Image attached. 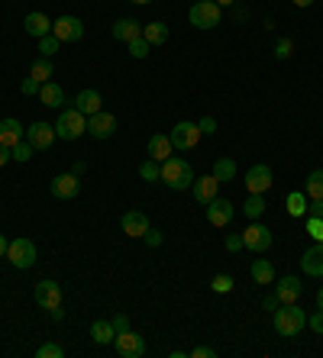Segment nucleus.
Returning a JSON list of instances; mask_svg holds the SVG:
<instances>
[{
  "label": "nucleus",
  "mask_w": 323,
  "mask_h": 358,
  "mask_svg": "<svg viewBox=\"0 0 323 358\" xmlns=\"http://www.w3.org/2000/svg\"><path fill=\"white\" fill-rule=\"evenodd\" d=\"M272 326H275V333L285 336V339L301 336V329L307 326V313L298 307V303H281V307L272 313Z\"/></svg>",
  "instance_id": "1"
},
{
  "label": "nucleus",
  "mask_w": 323,
  "mask_h": 358,
  "mask_svg": "<svg viewBox=\"0 0 323 358\" xmlns=\"http://www.w3.org/2000/svg\"><path fill=\"white\" fill-rule=\"evenodd\" d=\"M162 184L171 187V191H187L194 184V168L187 165V159L171 155V159L162 162Z\"/></svg>",
  "instance_id": "2"
},
{
  "label": "nucleus",
  "mask_w": 323,
  "mask_h": 358,
  "mask_svg": "<svg viewBox=\"0 0 323 358\" xmlns=\"http://www.w3.org/2000/svg\"><path fill=\"white\" fill-rule=\"evenodd\" d=\"M52 126H55V136H59V139L71 142V139H78V136L87 133V117L78 107H62L59 120H55Z\"/></svg>",
  "instance_id": "3"
},
{
  "label": "nucleus",
  "mask_w": 323,
  "mask_h": 358,
  "mask_svg": "<svg viewBox=\"0 0 323 358\" xmlns=\"http://www.w3.org/2000/svg\"><path fill=\"white\" fill-rule=\"evenodd\" d=\"M220 17H223V7H217L213 0H197L194 7L187 10V20L194 29H213L220 26Z\"/></svg>",
  "instance_id": "4"
},
{
  "label": "nucleus",
  "mask_w": 323,
  "mask_h": 358,
  "mask_svg": "<svg viewBox=\"0 0 323 358\" xmlns=\"http://www.w3.org/2000/svg\"><path fill=\"white\" fill-rule=\"evenodd\" d=\"M7 262L13 268H33L36 265V245H33V239H26V236H20V239H10V245H7Z\"/></svg>",
  "instance_id": "5"
},
{
  "label": "nucleus",
  "mask_w": 323,
  "mask_h": 358,
  "mask_svg": "<svg viewBox=\"0 0 323 358\" xmlns=\"http://www.w3.org/2000/svg\"><path fill=\"white\" fill-rule=\"evenodd\" d=\"M201 126L197 123H187V120H181V123H175L171 126V133H168V139H171V145L178 152H187V149H194L197 142H201Z\"/></svg>",
  "instance_id": "6"
},
{
  "label": "nucleus",
  "mask_w": 323,
  "mask_h": 358,
  "mask_svg": "<svg viewBox=\"0 0 323 358\" xmlns=\"http://www.w3.org/2000/svg\"><path fill=\"white\" fill-rule=\"evenodd\" d=\"M272 233H268V226H262L259 220H252V226H249L246 233H243V249L255 252V255H265V252L272 249Z\"/></svg>",
  "instance_id": "7"
},
{
  "label": "nucleus",
  "mask_w": 323,
  "mask_h": 358,
  "mask_svg": "<svg viewBox=\"0 0 323 358\" xmlns=\"http://www.w3.org/2000/svg\"><path fill=\"white\" fill-rule=\"evenodd\" d=\"M113 349H117V355H123V358H143L145 355V339L136 333V329H127V333H117Z\"/></svg>",
  "instance_id": "8"
},
{
  "label": "nucleus",
  "mask_w": 323,
  "mask_h": 358,
  "mask_svg": "<svg viewBox=\"0 0 323 358\" xmlns=\"http://www.w3.org/2000/svg\"><path fill=\"white\" fill-rule=\"evenodd\" d=\"M52 36L59 42H78V39H85V23L78 17H59L52 23Z\"/></svg>",
  "instance_id": "9"
},
{
  "label": "nucleus",
  "mask_w": 323,
  "mask_h": 358,
  "mask_svg": "<svg viewBox=\"0 0 323 358\" xmlns=\"http://www.w3.org/2000/svg\"><path fill=\"white\" fill-rule=\"evenodd\" d=\"M55 139H59V136H55V126H52V123H43V120L26 129V142H29L36 152L52 149V142H55Z\"/></svg>",
  "instance_id": "10"
},
{
  "label": "nucleus",
  "mask_w": 323,
  "mask_h": 358,
  "mask_svg": "<svg viewBox=\"0 0 323 358\" xmlns=\"http://www.w3.org/2000/svg\"><path fill=\"white\" fill-rule=\"evenodd\" d=\"M33 300L43 310L62 307V287H59V281H39V284H36V291H33Z\"/></svg>",
  "instance_id": "11"
},
{
  "label": "nucleus",
  "mask_w": 323,
  "mask_h": 358,
  "mask_svg": "<svg viewBox=\"0 0 323 358\" xmlns=\"http://www.w3.org/2000/svg\"><path fill=\"white\" fill-rule=\"evenodd\" d=\"M233 213H236V207H233L227 197H213L210 203H207V223L210 226H230Z\"/></svg>",
  "instance_id": "12"
},
{
  "label": "nucleus",
  "mask_w": 323,
  "mask_h": 358,
  "mask_svg": "<svg viewBox=\"0 0 323 358\" xmlns=\"http://www.w3.org/2000/svg\"><path fill=\"white\" fill-rule=\"evenodd\" d=\"M87 133L94 136V139H110L113 133H117V117L113 113H94V117H87Z\"/></svg>",
  "instance_id": "13"
},
{
  "label": "nucleus",
  "mask_w": 323,
  "mask_h": 358,
  "mask_svg": "<svg viewBox=\"0 0 323 358\" xmlns=\"http://www.w3.org/2000/svg\"><path fill=\"white\" fill-rule=\"evenodd\" d=\"M49 191L52 197H59V200H75L78 191H81V181H78V175H59V178H52L49 184Z\"/></svg>",
  "instance_id": "14"
},
{
  "label": "nucleus",
  "mask_w": 323,
  "mask_h": 358,
  "mask_svg": "<svg viewBox=\"0 0 323 358\" xmlns=\"http://www.w3.org/2000/svg\"><path fill=\"white\" fill-rule=\"evenodd\" d=\"M272 168L268 165H252L246 171V187H249V194H265L268 187H272Z\"/></svg>",
  "instance_id": "15"
},
{
  "label": "nucleus",
  "mask_w": 323,
  "mask_h": 358,
  "mask_svg": "<svg viewBox=\"0 0 323 358\" xmlns=\"http://www.w3.org/2000/svg\"><path fill=\"white\" fill-rule=\"evenodd\" d=\"M120 226H123V233L133 236V239H143L145 229H149V217H145L143 210H129V213H123V220H120Z\"/></svg>",
  "instance_id": "16"
},
{
  "label": "nucleus",
  "mask_w": 323,
  "mask_h": 358,
  "mask_svg": "<svg viewBox=\"0 0 323 358\" xmlns=\"http://www.w3.org/2000/svg\"><path fill=\"white\" fill-rule=\"evenodd\" d=\"M301 268L310 278H323V242H314L310 249L301 255Z\"/></svg>",
  "instance_id": "17"
},
{
  "label": "nucleus",
  "mask_w": 323,
  "mask_h": 358,
  "mask_svg": "<svg viewBox=\"0 0 323 358\" xmlns=\"http://www.w3.org/2000/svg\"><path fill=\"white\" fill-rule=\"evenodd\" d=\"M26 139V129L20 120L7 117V120H0V145H7V149H13L17 142Z\"/></svg>",
  "instance_id": "18"
},
{
  "label": "nucleus",
  "mask_w": 323,
  "mask_h": 358,
  "mask_svg": "<svg viewBox=\"0 0 323 358\" xmlns=\"http://www.w3.org/2000/svg\"><path fill=\"white\" fill-rule=\"evenodd\" d=\"M217 187H220V181L213 175H207V178H194V184H191V194H194V200L197 203H210L213 197H217Z\"/></svg>",
  "instance_id": "19"
},
{
  "label": "nucleus",
  "mask_w": 323,
  "mask_h": 358,
  "mask_svg": "<svg viewBox=\"0 0 323 358\" xmlns=\"http://www.w3.org/2000/svg\"><path fill=\"white\" fill-rule=\"evenodd\" d=\"M301 291H304V284H301L294 275L281 278V281L275 284V294H278V300H281V303H298Z\"/></svg>",
  "instance_id": "20"
},
{
  "label": "nucleus",
  "mask_w": 323,
  "mask_h": 358,
  "mask_svg": "<svg viewBox=\"0 0 323 358\" xmlns=\"http://www.w3.org/2000/svg\"><path fill=\"white\" fill-rule=\"evenodd\" d=\"M101 103H103V100H101V94L94 91V87H85V91L75 97V107L81 110L85 117H94V113H101V110H103Z\"/></svg>",
  "instance_id": "21"
},
{
  "label": "nucleus",
  "mask_w": 323,
  "mask_h": 358,
  "mask_svg": "<svg viewBox=\"0 0 323 358\" xmlns=\"http://www.w3.org/2000/svg\"><path fill=\"white\" fill-rule=\"evenodd\" d=\"M23 29L33 36V39H43V36L52 33V20L45 17V13H29V17L23 20Z\"/></svg>",
  "instance_id": "22"
},
{
  "label": "nucleus",
  "mask_w": 323,
  "mask_h": 358,
  "mask_svg": "<svg viewBox=\"0 0 323 358\" xmlns=\"http://www.w3.org/2000/svg\"><path fill=\"white\" fill-rule=\"evenodd\" d=\"M39 100H43V107L62 110V107H65V91H62L55 81H45L43 87H39Z\"/></svg>",
  "instance_id": "23"
},
{
  "label": "nucleus",
  "mask_w": 323,
  "mask_h": 358,
  "mask_svg": "<svg viewBox=\"0 0 323 358\" xmlns=\"http://www.w3.org/2000/svg\"><path fill=\"white\" fill-rule=\"evenodd\" d=\"M110 33H113V39L129 42V39H136V36H143V23H136V20L123 17V20H117V23H113Z\"/></svg>",
  "instance_id": "24"
},
{
  "label": "nucleus",
  "mask_w": 323,
  "mask_h": 358,
  "mask_svg": "<svg viewBox=\"0 0 323 358\" xmlns=\"http://www.w3.org/2000/svg\"><path fill=\"white\" fill-rule=\"evenodd\" d=\"M171 155H175V145H171V139H168V136H162V133H155L152 139H149V159L165 162V159H171Z\"/></svg>",
  "instance_id": "25"
},
{
  "label": "nucleus",
  "mask_w": 323,
  "mask_h": 358,
  "mask_svg": "<svg viewBox=\"0 0 323 358\" xmlns=\"http://www.w3.org/2000/svg\"><path fill=\"white\" fill-rule=\"evenodd\" d=\"M91 339L97 342V345H110V342L117 339V329H113L110 320H94L91 323Z\"/></svg>",
  "instance_id": "26"
},
{
  "label": "nucleus",
  "mask_w": 323,
  "mask_h": 358,
  "mask_svg": "<svg viewBox=\"0 0 323 358\" xmlns=\"http://www.w3.org/2000/svg\"><path fill=\"white\" fill-rule=\"evenodd\" d=\"M249 275H252L255 284H275V265L268 259H255L252 268H249Z\"/></svg>",
  "instance_id": "27"
},
{
  "label": "nucleus",
  "mask_w": 323,
  "mask_h": 358,
  "mask_svg": "<svg viewBox=\"0 0 323 358\" xmlns=\"http://www.w3.org/2000/svg\"><path fill=\"white\" fill-rule=\"evenodd\" d=\"M143 39L149 42V45H162V42H168V26L162 23V20H155V23H145L143 26Z\"/></svg>",
  "instance_id": "28"
},
{
  "label": "nucleus",
  "mask_w": 323,
  "mask_h": 358,
  "mask_svg": "<svg viewBox=\"0 0 323 358\" xmlns=\"http://www.w3.org/2000/svg\"><path fill=\"white\" fill-rule=\"evenodd\" d=\"M307 203H310V197H307L304 191H291L288 197H285L288 217H307Z\"/></svg>",
  "instance_id": "29"
},
{
  "label": "nucleus",
  "mask_w": 323,
  "mask_h": 358,
  "mask_svg": "<svg viewBox=\"0 0 323 358\" xmlns=\"http://www.w3.org/2000/svg\"><path fill=\"white\" fill-rule=\"evenodd\" d=\"M52 75H55V65H52V59H45V55H39V59L33 62V68H29V78H36L39 84L52 81Z\"/></svg>",
  "instance_id": "30"
},
{
  "label": "nucleus",
  "mask_w": 323,
  "mask_h": 358,
  "mask_svg": "<svg viewBox=\"0 0 323 358\" xmlns=\"http://www.w3.org/2000/svg\"><path fill=\"white\" fill-rule=\"evenodd\" d=\"M213 178H217V181H233V178H236V162L233 159H227V155H223V159H217L213 162V171H210Z\"/></svg>",
  "instance_id": "31"
},
{
  "label": "nucleus",
  "mask_w": 323,
  "mask_h": 358,
  "mask_svg": "<svg viewBox=\"0 0 323 358\" xmlns=\"http://www.w3.org/2000/svg\"><path fill=\"white\" fill-rule=\"evenodd\" d=\"M304 194L310 200H323V168H317V171H310V175H307Z\"/></svg>",
  "instance_id": "32"
},
{
  "label": "nucleus",
  "mask_w": 323,
  "mask_h": 358,
  "mask_svg": "<svg viewBox=\"0 0 323 358\" xmlns=\"http://www.w3.org/2000/svg\"><path fill=\"white\" fill-rule=\"evenodd\" d=\"M243 213L249 220H259L265 213V194H249V200L243 203Z\"/></svg>",
  "instance_id": "33"
},
{
  "label": "nucleus",
  "mask_w": 323,
  "mask_h": 358,
  "mask_svg": "<svg viewBox=\"0 0 323 358\" xmlns=\"http://www.w3.org/2000/svg\"><path fill=\"white\" fill-rule=\"evenodd\" d=\"M139 178H143V181H149V184L162 181V162H155V159H145L143 165H139Z\"/></svg>",
  "instance_id": "34"
},
{
  "label": "nucleus",
  "mask_w": 323,
  "mask_h": 358,
  "mask_svg": "<svg viewBox=\"0 0 323 358\" xmlns=\"http://www.w3.org/2000/svg\"><path fill=\"white\" fill-rule=\"evenodd\" d=\"M127 45H129V55H133V59H149V49H152V45H149V42H145L143 36H136V39H129Z\"/></svg>",
  "instance_id": "35"
},
{
  "label": "nucleus",
  "mask_w": 323,
  "mask_h": 358,
  "mask_svg": "<svg viewBox=\"0 0 323 358\" xmlns=\"http://www.w3.org/2000/svg\"><path fill=\"white\" fill-rule=\"evenodd\" d=\"M33 145H29V142H17V145H13V149H10V155H13V162H29V159H33Z\"/></svg>",
  "instance_id": "36"
},
{
  "label": "nucleus",
  "mask_w": 323,
  "mask_h": 358,
  "mask_svg": "<svg viewBox=\"0 0 323 358\" xmlns=\"http://www.w3.org/2000/svg\"><path fill=\"white\" fill-rule=\"evenodd\" d=\"M307 236L314 242H323V217H307Z\"/></svg>",
  "instance_id": "37"
},
{
  "label": "nucleus",
  "mask_w": 323,
  "mask_h": 358,
  "mask_svg": "<svg viewBox=\"0 0 323 358\" xmlns=\"http://www.w3.org/2000/svg\"><path fill=\"white\" fill-rule=\"evenodd\" d=\"M39 52H43L45 59H52V55H55V52H59V39H55V36H43V39H39Z\"/></svg>",
  "instance_id": "38"
},
{
  "label": "nucleus",
  "mask_w": 323,
  "mask_h": 358,
  "mask_svg": "<svg viewBox=\"0 0 323 358\" xmlns=\"http://www.w3.org/2000/svg\"><path fill=\"white\" fill-rule=\"evenodd\" d=\"M210 287H213V294H230L233 291V278L230 275H217L210 281Z\"/></svg>",
  "instance_id": "39"
},
{
  "label": "nucleus",
  "mask_w": 323,
  "mask_h": 358,
  "mask_svg": "<svg viewBox=\"0 0 323 358\" xmlns=\"http://www.w3.org/2000/svg\"><path fill=\"white\" fill-rule=\"evenodd\" d=\"M291 55H294V42H291V39H278V42H275V59L285 62V59H291Z\"/></svg>",
  "instance_id": "40"
},
{
  "label": "nucleus",
  "mask_w": 323,
  "mask_h": 358,
  "mask_svg": "<svg viewBox=\"0 0 323 358\" xmlns=\"http://www.w3.org/2000/svg\"><path fill=\"white\" fill-rule=\"evenodd\" d=\"M65 352H62V345H55V342H45V345H39L36 349V358H62Z\"/></svg>",
  "instance_id": "41"
},
{
  "label": "nucleus",
  "mask_w": 323,
  "mask_h": 358,
  "mask_svg": "<svg viewBox=\"0 0 323 358\" xmlns=\"http://www.w3.org/2000/svg\"><path fill=\"white\" fill-rule=\"evenodd\" d=\"M143 242L149 245V249H159V245H162V233L149 226V229H145V236H143Z\"/></svg>",
  "instance_id": "42"
},
{
  "label": "nucleus",
  "mask_w": 323,
  "mask_h": 358,
  "mask_svg": "<svg viewBox=\"0 0 323 358\" xmlns=\"http://www.w3.org/2000/svg\"><path fill=\"white\" fill-rule=\"evenodd\" d=\"M39 87H43V84L36 81V78H26V81L20 84V91H23V97H33V94H39Z\"/></svg>",
  "instance_id": "43"
},
{
  "label": "nucleus",
  "mask_w": 323,
  "mask_h": 358,
  "mask_svg": "<svg viewBox=\"0 0 323 358\" xmlns=\"http://www.w3.org/2000/svg\"><path fill=\"white\" fill-rule=\"evenodd\" d=\"M307 326H310V329H314L317 336H323V310L310 313V317H307Z\"/></svg>",
  "instance_id": "44"
},
{
  "label": "nucleus",
  "mask_w": 323,
  "mask_h": 358,
  "mask_svg": "<svg viewBox=\"0 0 323 358\" xmlns=\"http://www.w3.org/2000/svg\"><path fill=\"white\" fill-rule=\"evenodd\" d=\"M110 323H113V329H117V333H127V329H133L127 313H117V317H110Z\"/></svg>",
  "instance_id": "45"
},
{
  "label": "nucleus",
  "mask_w": 323,
  "mask_h": 358,
  "mask_svg": "<svg viewBox=\"0 0 323 358\" xmlns=\"http://www.w3.org/2000/svg\"><path fill=\"white\" fill-rule=\"evenodd\" d=\"M223 245H227V252H239V249H243V236L230 233V236H227V242H223Z\"/></svg>",
  "instance_id": "46"
},
{
  "label": "nucleus",
  "mask_w": 323,
  "mask_h": 358,
  "mask_svg": "<svg viewBox=\"0 0 323 358\" xmlns=\"http://www.w3.org/2000/svg\"><path fill=\"white\" fill-rule=\"evenodd\" d=\"M197 126H201V133H204V136H213V133H217V120H213V117H204Z\"/></svg>",
  "instance_id": "47"
},
{
  "label": "nucleus",
  "mask_w": 323,
  "mask_h": 358,
  "mask_svg": "<svg viewBox=\"0 0 323 358\" xmlns=\"http://www.w3.org/2000/svg\"><path fill=\"white\" fill-rule=\"evenodd\" d=\"M262 307H265V310H268V313H275V310H278V307H281V300H278V294H268V297H265V300H262Z\"/></svg>",
  "instance_id": "48"
},
{
  "label": "nucleus",
  "mask_w": 323,
  "mask_h": 358,
  "mask_svg": "<svg viewBox=\"0 0 323 358\" xmlns=\"http://www.w3.org/2000/svg\"><path fill=\"white\" fill-rule=\"evenodd\" d=\"M307 217H323V200H310L307 203Z\"/></svg>",
  "instance_id": "49"
},
{
  "label": "nucleus",
  "mask_w": 323,
  "mask_h": 358,
  "mask_svg": "<svg viewBox=\"0 0 323 358\" xmlns=\"http://www.w3.org/2000/svg\"><path fill=\"white\" fill-rule=\"evenodd\" d=\"M213 355H217V352H213L210 345H197V349L191 352V358H213Z\"/></svg>",
  "instance_id": "50"
},
{
  "label": "nucleus",
  "mask_w": 323,
  "mask_h": 358,
  "mask_svg": "<svg viewBox=\"0 0 323 358\" xmlns=\"http://www.w3.org/2000/svg\"><path fill=\"white\" fill-rule=\"evenodd\" d=\"M10 159H13V155H10V149H7V145H0V168L7 165Z\"/></svg>",
  "instance_id": "51"
},
{
  "label": "nucleus",
  "mask_w": 323,
  "mask_h": 358,
  "mask_svg": "<svg viewBox=\"0 0 323 358\" xmlns=\"http://www.w3.org/2000/svg\"><path fill=\"white\" fill-rule=\"evenodd\" d=\"M7 245H10V242H7V236L0 233V259H7Z\"/></svg>",
  "instance_id": "52"
},
{
  "label": "nucleus",
  "mask_w": 323,
  "mask_h": 358,
  "mask_svg": "<svg viewBox=\"0 0 323 358\" xmlns=\"http://www.w3.org/2000/svg\"><path fill=\"white\" fill-rule=\"evenodd\" d=\"M49 313H52V320H55V323H62V320H65V310H62V307L49 310Z\"/></svg>",
  "instance_id": "53"
},
{
  "label": "nucleus",
  "mask_w": 323,
  "mask_h": 358,
  "mask_svg": "<svg viewBox=\"0 0 323 358\" xmlns=\"http://www.w3.org/2000/svg\"><path fill=\"white\" fill-rule=\"evenodd\" d=\"M85 162H75V168H71V175H78V178H81V175H85Z\"/></svg>",
  "instance_id": "54"
},
{
  "label": "nucleus",
  "mask_w": 323,
  "mask_h": 358,
  "mask_svg": "<svg viewBox=\"0 0 323 358\" xmlns=\"http://www.w3.org/2000/svg\"><path fill=\"white\" fill-rule=\"evenodd\" d=\"M291 3H294V7H310L314 0H291Z\"/></svg>",
  "instance_id": "55"
},
{
  "label": "nucleus",
  "mask_w": 323,
  "mask_h": 358,
  "mask_svg": "<svg viewBox=\"0 0 323 358\" xmlns=\"http://www.w3.org/2000/svg\"><path fill=\"white\" fill-rule=\"evenodd\" d=\"M213 3H217V7H233L236 0H213Z\"/></svg>",
  "instance_id": "56"
},
{
  "label": "nucleus",
  "mask_w": 323,
  "mask_h": 358,
  "mask_svg": "<svg viewBox=\"0 0 323 358\" xmlns=\"http://www.w3.org/2000/svg\"><path fill=\"white\" fill-rule=\"evenodd\" d=\"M317 310H323V287L317 291Z\"/></svg>",
  "instance_id": "57"
},
{
  "label": "nucleus",
  "mask_w": 323,
  "mask_h": 358,
  "mask_svg": "<svg viewBox=\"0 0 323 358\" xmlns=\"http://www.w3.org/2000/svg\"><path fill=\"white\" fill-rule=\"evenodd\" d=\"M133 3H152V0H133Z\"/></svg>",
  "instance_id": "58"
}]
</instances>
